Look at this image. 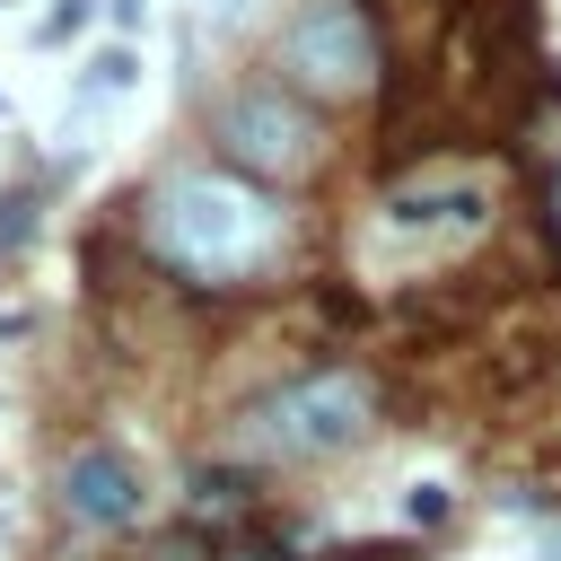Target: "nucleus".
<instances>
[{"mask_svg":"<svg viewBox=\"0 0 561 561\" xmlns=\"http://www.w3.org/2000/svg\"><path fill=\"white\" fill-rule=\"evenodd\" d=\"M149 245L175 280L228 289L280 245V210L245 175H167L149 193Z\"/></svg>","mask_w":561,"mask_h":561,"instance_id":"nucleus-1","label":"nucleus"},{"mask_svg":"<svg viewBox=\"0 0 561 561\" xmlns=\"http://www.w3.org/2000/svg\"><path fill=\"white\" fill-rule=\"evenodd\" d=\"M368 421H377L368 377L316 368V377H289L280 394H263V403L245 412V438H254L263 456H342V447L368 438Z\"/></svg>","mask_w":561,"mask_h":561,"instance_id":"nucleus-2","label":"nucleus"},{"mask_svg":"<svg viewBox=\"0 0 561 561\" xmlns=\"http://www.w3.org/2000/svg\"><path fill=\"white\" fill-rule=\"evenodd\" d=\"M219 149L263 184H298V175L324 167V123L280 88H245V96L219 105Z\"/></svg>","mask_w":561,"mask_h":561,"instance_id":"nucleus-3","label":"nucleus"},{"mask_svg":"<svg viewBox=\"0 0 561 561\" xmlns=\"http://www.w3.org/2000/svg\"><path fill=\"white\" fill-rule=\"evenodd\" d=\"M280 61L316 96H359L377 79V35H368V18L351 0H307L289 18V35H280Z\"/></svg>","mask_w":561,"mask_h":561,"instance_id":"nucleus-4","label":"nucleus"},{"mask_svg":"<svg viewBox=\"0 0 561 561\" xmlns=\"http://www.w3.org/2000/svg\"><path fill=\"white\" fill-rule=\"evenodd\" d=\"M61 508H70L79 526H105V535H123V526L149 508V491H140L131 456H114V447H79V456L61 465Z\"/></svg>","mask_w":561,"mask_h":561,"instance_id":"nucleus-5","label":"nucleus"},{"mask_svg":"<svg viewBox=\"0 0 561 561\" xmlns=\"http://www.w3.org/2000/svg\"><path fill=\"white\" fill-rule=\"evenodd\" d=\"M473 219H482V184H456V175L403 184V193L386 202V228H394V237H447V228H473Z\"/></svg>","mask_w":561,"mask_h":561,"instance_id":"nucleus-6","label":"nucleus"},{"mask_svg":"<svg viewBox=\"0 0 561 561\" xmlns=\"http://www.w3.org/2000/svg\"><path fill=\"white\" fill-rule=\"evenodd\" d=\"M131 79H140V61H131V44H105V53L88 61V79H79V114H88V105H114V96H123Z\"/></svg>","mask_w":561,"mask_h":561,"instance_id":"nucleus-7","label":"nucleus"},{"mask_svg":"<svg viewBox=\"0 0 561 561\" xmlns=\"http://www.w3.org/2000/svg\"><path fill=\"white\" fill-rule=\"evenodd\" d=\"M26 237H35V193L18 184V193H0V254H18Z\"/></svg>","mask_w":561,"mask_h":561,"instance_id":"nucleus-8","label":"nucleus"},{"mask_svg":"<svg viewBox=\"0 0 561 561\" xmlns=\"http://www.w3.org/2000/svg\"><path fill=\"white\" fill-rule=\"evenodd\" d=\"M149 561H210V552H202V535H167Z\"/></svg>","mask_w":561,"mask_h":561,"instance_id":"nucleus-9","label":"nucleus"},{"mask_svg":"<svg viewBox=\"0 0 561 561\" xmlns=\"http://www.w3.org/2000/svg\"><path fill=\"white\" fill-rule=\"evenodd\" d=\"M438 508H447V491H438V482H412V517H421V526H430V517H438Z\"/></svg>","mask_w":561,"mask_h":561,"instance_id":"nucleus-10","label":"nucleus"},{"mask_svg":"<svg viewBox=\"0 0 561 561\" xmlns=\"http://www.w3.org/2000/svg\"><path fill=\"white\" fill-rule=\"evenodd\" d=\"M79 18H88V0H61V9H53V18H44V44H53V35H70V26H79Z\"/></svg>","mask_w":561,"mask_h":561,"instance_id":"nucleus-11","label":"nucleus"},{"mask_svg":"<svg viewBox=\"0 0 561 561\" xmlns=\"http://www.w3.org/2000/svg\"><path fill=\"white\" fill-rule=\"evenodd\" d=\"M219 561H289V552H272V543H228Z\"/></svg>","mask_w":561,"mask_h":561,"instance_id":"nucleus-12","label":"nucleus"},{"mask_svg":"<svg viewBox=\"0 0 561 561\" xmlns=\"http://www.w3.org/2000/svg\"><path fill=\"white\" fill-rule=\"evenodd\" d=\"M543 561H561V535H552V543H543Z\"/></svg>","mask_w":561,"mask_h":561,"instance_id":"nucleus-13","label":"nucleus"}]
</instances>
